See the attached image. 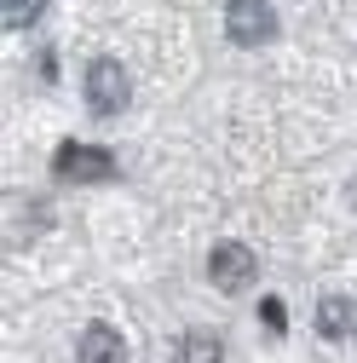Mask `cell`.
I'll list each match as a JSON object with an SVG mask.
<instances>
[{"instance_id":"6da1fadb","label":"cell","mask_w":357,"mask_h":363,"mask_svg":"<svg viewBox=\"0 0 357 363\" xmlns=\"http://www.w3.org/2000/svg\"><path fill=\"white\" fill-rule=\"evenodd\" d=\"M225 29H231L237 47H265V40L277 35L271 0H231V6H225Z\"/></svg>"},{"instance_id":"7a4b0ae2","label":"cell","mask_w":357,"mask_h":363,"mask_svg":"<svg viewBox=\"0 0 357 363\" xmlns=\"http://www.w3.org/2000/svg\"><path fill=\"white\" fill-rule=\"evenodd\" d=\"M208 277H213V289L242 294V289H254V277H259V259H254L242 242H219V248L208 254Z\"/></svg>"},{"instance_id":"3957f363","label":"cell","mask_w":357,"mask_h":363,"mask_svg":"<svg viewBox=\"0 0 357 363\" xmlns=\"http://www.w3.org/2000/svg\"><path fill=\"white\" fill-rule=\"evenodd\" d=\"M52 173L64 179V185H93V179L115 173V162H110V150H93V145H64L52 156Z\"/></svg>"},{"instance_id":"277c9868","label":"cell","mask_w":357,"mask_h":363,"mask_svg":"<svg viewBox=\"0 0 357 363\" xmlns=\"http://www.w3.org/2000/svg\"><path fill=\"white\" fill-rule=\"evenodd\" d=\"M127 69L121 64H110V58H98L93 69H86V104H93L98 116H115V110H127Z\"/></svg>"},{"instance_id":"5b68a950","label":"cell","mask_w":357,"mask_h":363,"mask_svg":"<svg viewBox=\"0 0 357 363\" xmlns=\"http://www.w3.org/2000/svg\"><path fill=\"white\" fill-rule=\"evenodd\" d=\"M351 329H357V306L346 294H323L317 300V335L323 340H351Z\"/></svg>"},{"instance_id":"8992f818","label":"cell","mask_w":357,"mask_h":363,"mask_svg":"<svg viewBox=\"0 0 357 363\" xmlns=\"http://www.w3.org/2000/svg\"><path fill=\"white\" fill-rule=\"evenodd\" d=\"M81 363H127V340L110 329V323H93L81 335V352H75Z\"/></svg>"},{"instance_id":"52a82bcc","label":"cell","mask_w":357,"mask_h":363,"mask_svg":"<svg viewBox=\"0 0 357 363\" xmlns=\"http://www.w3.org/2000/svg\"><path fill=\"white\" fill-rule=\"evenodd\" d=\"M173 363H225V346H219V335H208V329H191L185 340H178Z\"/></svg>"},{"instance_id":"ba28073f","label":"cell","mask_w":357,"mask_h":363,"mask_svg":"<svg viewBox=\"0 0 357 363\" xmlns=\"http://www.w3.org/2000/svg\"><path fill=\"white\" fill-rule=\"evenodd\" d=\"M40 12H47V0H0V23L6 29H29V23H40Z\"/></svg>"},{"instance_id":"9c48e42d","label":"cell","mask_w":357,"mask_h":363,"mask_svg":"<svg viewBox=\"0 0 357 363\" xmlns=\"http://www.w3.org/2000/svg\"><path fill=\"white\" fill-rule=\"evenodd\" d=\"M259 317H265V329H283V323H288V317H283V306H277V300H265V306H259Z\"/></svg>"}]
</instances>
